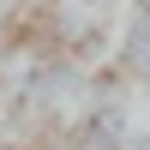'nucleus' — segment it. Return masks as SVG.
Segmentation results:
<instances>
[{"mask_svg":"<svg viewBox=\"0 0 150 150\" xmlns=\"http://www.w3.org/2000/svg\"><path fill=\"white\" fill-rule=\"evenodd\" d=\"M120 66H126L132 78H150V0H132V24H126Z\"/></svg>","mask_w":150,"mask_h":150,"instance_id":"obj_1","label":"nucleus"},{"mask_svg":"<svg viewBox=\"0 0 150 150\" xmlns=\"http://www.w3.org/2000/svg\"><path fill=\"white\" fill-rule=\"evenodd\" d=\"M126 138H132V132H126V114H120L114 102L96 108V114L84 120V132H78V144H84V150H120Z\"/></svg>","mask_w":150,"mask_h":150,"instance_id":"obj_2","label":"nucleus"},{"mask_svg":"<svg viewBox=\"0 0 150 150\" xmlns=\"http://www.w3.org/2000/svg\"><path fill=\"white\" fill-rule=\"evenodd\" d=\"M66 90H78V72L72 66H42L24 84V96H42V102H54V96H66Z\"/></svg>","mask_w":150,"mask_h":150,"instance_id":"obj_3","label":"nucleus"},{"mask_svg":"<svg viewBox=\"0 0 150 150\" xmlns=\"http://www.w3.org/2000/svg\"><path fill=\"white\" fill-rule=\"evenodd\" d=\"M120 150H150V132H132V138L120 144Z\"/></svg>","mask_w":150,"mask_h":150,"instance_id":"obj_4","label":"nucleus"}]
</instances>
